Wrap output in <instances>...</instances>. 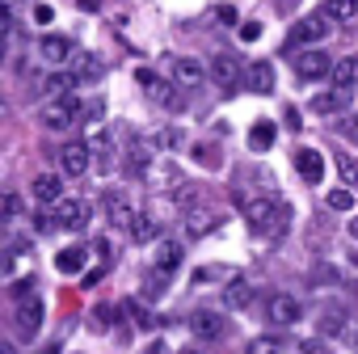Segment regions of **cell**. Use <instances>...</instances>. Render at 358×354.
Segmentation results:
<instances>
[{
    "label": "cell",
    "instance_id": "cell-1",
    "mask_svg": "<svg viewBox=\"0 0 358 354\" xmlns=\"http://www.w3.org/2000/svg\"><path fill=\"white\" fill-rule=\"evenodd\" d=\"M245 224L257 236H278L291 224V203H282L278 194H253L245 199Z\"/></svg>",
    "mask_w": 358,
    "mask_h": 354
},
{
    "label": "cell",
    "instance_id": "cell-2",
    "mask_svg": "<svg viewBox=\"0 0 358 354\" xmlns=\"http://www.w3.org/2000/svg\"><path fill=\"white\" fill-rule=\"evenodd\" d=\"M89 203L76 199V194H64L55 207H43V224H55V228H68V232H80L89 228Z\"/></svg>",
    "mask_w": 358,
    "mask_h": 354
},
{
    "label": "cell",
    "instance_id": "cell-3",
    "mask_svg": "<svg viewBox=\"0 0 358 354\" xmlns=\"http://www.w3.org/2000/svg\"><path fill=\"white\" fill-rule=\"evenodd\" d=\"M329 34H333V22H329L324 13H312V17H303V22H295V26L287 30V47H291V51H295V47H320Z\"/></svg>",
    "mask_w": 358,
    "mask_h": 354
},
{
    "label": "cell",
    "instance_id": "cell-4",
    "mask_svg": "<svg viewBox=\"0 0 358 354\" xmlns=\"http://www.w3.org/2000/svg\"><path fill=\"white\" fill-rule=\"evenodd\" d=\"M135 80H139V85L152 93V101H156L160 110H169V114H177V110L186 106V101H182V89H177V85H164L152 68H139V72H135Z\"/></svg>",
    "mask_w": 358,
    "mask_h": 354
},
{
    "label": "cell",
    "instance_id": "cell-5",
    "mask_svg": "<svg viewBox=\"0 0 358 354\" xmlns=\"http://www.w3.org/2000/svg\"><path fill=\"white\" fill-rule=\"evenodd\" d=\"M38 118H43V127H51V131H68V127L80 122V97H55V101H47V106L38 110Z\"/></svg>",
    "mask_w": 358,
    "mask_h": 354
},
{
    "label": "cell",
    "instance_id": "cell-6",
    "mask_svg": "<svg viewBox=\"0 0 358 354\" xmlns=\"http://www.w3.org/2000/svg\"><path fill=\"white\" fill-rule=\"evenodd\" d=\"M106 215H110V224H114L118 232H131L143 211L135 207V199H131L127 190H110V194H106Z\"/></svg>",
    "mask_w": 358,
    "mask_h": 354
},
{
    "label": "cell",
    "instance_id": "cell-7",
    "mask_svg": "<svg viewBox=\"0 0 358 354\" xmlns=\"http://www.w3.org/2000/svg\"><path fill=\"white\" fill-rule=\"evenodd\" d=\"M43 320H47V304H43V295H26V299H17V337H38V329H43Z\"/></svg>",
    "mask_w": 358,
    "mask_h": 354
},
{
    "label": "cell",
    "instance_id": "cell-8",
    "mask_svg": "<svg viewBox=\"0 0 358 354\" xmlns=\"http://www.w3.org/2000/svg\"><path fill=\"white\" fill-rule=\"evenodd\" d=\"M220 211L215 207H203V203H194V207H182V228L194 236V241H203V236H211L215 228H220Z\"/></svg>",
    "mask_w": 358,
    "mask_h": 354
},
{
    "label": "cell",
    "instance_id": "cell-9",
    "mask_svg": "<svg viewBox=\"0 0 358 354\" xmlns=\"http://www.w3.org/2000/svg\"><path fill=\"white\" fill-rule=\"evenodd\" d=\"M169 76H173V85L182 93H194L207 80V68L199 59H190V55H177V59H169Z\"/></svg>",
    "mask_w": 358,
    "mask_h": 354
},
{
    "label": "cell",
    "instance_id": "cell-10",
    "mask_svg": "<svg viewBox=\"0 0 358 354\" xmlns=\"http://www.w3.org/2000/svg\"><path fill=\"white\" fill-rule=\"evenodd\" d=\"M190 333H194L199 341H224L228 320H224L215 308H194V312H190Z\"/></svg>",
    "mask_w": 358,
    "mask_h": 354
},
{
    "label": "cell",
    "instance_id": "cell-11",
    "mask_svg": "<svg viewBox=\"0 0 358 354\" xmlns=\"http://www.w3.org/2000/svg\"><path fill=\"white\" fill-rule=\"evenodd\" d=\"M329 72H333V59H329L320 47H308V51L295 55V76H299V80H320V76H329Z\"/></svg>",
    "mask_w": 358,
    "mask_h": 354
},
{
    "label": "cell",
    "instance_id": "cell-12",
    "mask_svg": "<svg viewBox=\"0 0 358 354\" xmlns=\"http://www.w3.org/2000/svg\"><path fill=\"white\" fill-rule=\"evenodd\" d=\"M59 164H64V177H85V173H89V164H93L89 143H85V139L64 143V148H59Z\"/></svg>",
    "mask_w": 358,
    "mask_h": 354
},
{
    "label": "cell",
    "instance_id": "cell-13",
    "mask_svg": "<svg viewBox=\"0 0 358 354\" xmlns=\"http://www.w3.org/2000/svg\"><path fill=\"white\" fill-rule=\"evenodd\" d=\"M299 299L295 295H282V291H274L270 299H266V316H270V325H295L299 320Z\"/></svg>",
    "mask_w": 358,
    "mask_h": 354
},
{
    "label": "cell",
    "instance_id": "cell-14",
    "mask_svg": "<svg viewBox=\"0 0 358 354\" xmlns=\"http://www.w3.org/2000/svg\"><path fill=\"white\" fill-rule=\"evenodd\" d=\"M30 194L38 207H55L64 199V182H59V173H38L34 182H30Z\"/></svg>",
    "mask_w": 358,
    "mask_h": 354
},
{
    "label": "cell",
    "instance_id": "cell-15",
    "mask_svg": "<svg viewBox=\"0 0 358 354\" xmlns=\"http://www.w3.org/2000/svg\"><path fill=\"white\" fill-rule=\"evenodd\" d=\"M182 262H186V249L177 245V241H160L156 245V257H152V266H156V274H164V278H173L177 270H182Z\"/></svg>",
    "mask_w": 358,
    "mask_h": 354
},
{
    "label": "cell",
    "instance_id": "cell-16",
    "mask_svg": "<svg viewBox=\"0 0 358 354\" xmlns=\"http://www.w3.org/2000/svg\"><path fill=\"white\" fill-rule=\"evenodd\" d=\"M38 55H43V64H51V68H64L68 59H76V47H72L68 38H55V34H47V38L38 43Z\"/></svg>",
    "mask_w": 358,
    "mask_h": 354
},
{
    "label": "cell",
    "instance_id": "cell-17",
    "mask_svg": "<svg viewBox=\"0 0 358 354\" xmlns=\"http://www.w3.org/2000/svg\"><path fill=\"white\" fill-rule=\"evenodd\" d=\"M207 76H211L220 89H236V85H241V64H236L232 55H215L211 68H207Z\"/></svg>",
    "mask_w": 358,
    "mask_h": 354
},
{
    "label": "cell",
    "instance_id": "cell-18",
    "mask_svg": "<svg viewBox=\"0 0 358 354\" xmlns=\"http://www.w3.org/2000/svg\"><path fill=\"white\" fill-rule=\"evenodd\" d=\"M245 85H249L257 97L274 93V64H270V59H257V64H249V68H245Z\"/></svg>",
    "mask_w": 358,
    "mask_h": 354
},
{
    "label": "cell",
    "instance_id": "cell-19",
    "mask_svg": "<svg viewBox=\"0 0 358 354\" xmlns=\"http://www.w3.org/2000/svg\"><path fill=\"white\" fill-rule=\"evenodd\" d=\"M308 106H312V114H337V118H341V114L350 110V93H345V89H324V93H316Z\"/></svg>",
    "mask_w": 358,
    "mask_h": 354
},
{
    "label": "cell",
    "instance_id": "cell-20",
    "mask_svg": "<svg viewBox=\"0 0 358 354\" xmlns=\"http://www.w3.org/2000/svg\"><path fill=\"white\" fill-rule=\"evenodd\" d=\"M295 169H299V177H303L308 186H316L320 177H324V156H320L316 148H299V152H295Z\"/></svg>",
    "mask_w": 358,
    "mask_h": 354
},
{
    "label": "cell",
    "instance_id": "cell-21",
    "mask_svg": "<svg viewBox=\"0 0 358 354\" xmlns=\"http://www.w3.org/2000/svg\"><path fill=\"white\" fill-rule=\"evenodd\" d=\"M43 93H47V101H55V97H72V93H76V76L64 72V68H51L47 80H43Z\"/></svg>",
    "mask_w": 358,
    "mask_h": 354
},
{
    "label": "cell",
    "instance_id": "cell-22",
    "mask_svg": "<svg viewBox=\"0 0 358 354\" xmlns=\"http://www.w3.org/2000/svg\"><path fill=\"white\" fill-rule=\"evenodd\" d=\"M333 89H358V55H345V59H333V72H329Z\"/></svg>",
    "mask_w": 358,
    "mask_h": 354
},
{
    "label": "cell",
    "instance_id": "cell-23",
    "mask_svg": "<svg viewBox=\"0 0 358 354\" xmlns=\"http://www.w3.org/2000/svg\"><path fill=\"white\" fill-rule=\"evenodd\" d=\"M220 299H224V308H232V312H241L249 299H253V287H249V278H228V287L220 291Z\"/></svg>",
    "mask_w": 358,
    "mask_h": 354
},
{
    "label": "cell",
    "instance_id": "cell-24",
    "mask_svg": "<svg viewBox=\"0 0 358 354\" xmlns=\"http://www.w3.org/2000/svg\"><path fill=\"white\" fill-rule=\"evenodd\" d=\"M333 26H354L358 22V0H324V9H320Z\"/></svg>",
    "mask_w": 358,
    "mask_h": 354
},
{
    "label": "cell",
    "instance_id": "cell-25",
    "mask_svg": "<svg viewBox=\"0 0 358 354\" xmlns=\"http://www.w3.org/2000/svg\"><path fill=\"white\" fill-rule=\"evenodd\" d=\"M85 262H89V249H85V245H68V249L55 253V270H59V274H80Z\"/></svg>",
    "mask_w": 358,
    "mask_h": 354
},
{
    "label": "cell",
    "instance_id": "cell-26",
    "mask_svg": "<svg viewBox=\"0 0 358 354\" xmlns=\"http://www.w3.org/2000/svg\"><path fill=\"white\" fill-rule=\"evenodd\" d=\"M316 333L320 337H345V312L337 304H329L320 316H316Z\"/></svg>",
    "mask_w": 358,
    "mask_h": 354
},
{
    "label": "cell",
    "instance_id": "cell-27",
    "mask_svg": "<svg viewBox=\"0 0 358 354\" xmlns=\"http://www.w3.org/2000/svg\"><path fill=\"white\" fill-rule=\"evenodd\" d=\"M68 72L76 76V85H93V80H97V76H101L106 68H101V59H97V55H80V59H76V64H72Z\"/></svg>",
    "mask_w": 358,
    "mask_h": 354
},
{
    "label": "cell",
    "instance_id": "cell-28",
    "mask_svg": "<svg viewBox=\"0 0 358 354\" xmlns=\"http://www.w3.org/2000/svg\"><path fill=\"white\" fill-rule=\"evenodd\" d=\"M26 257H30V249H26V245H9V249H0V278L17 274Z\"/></svg>",
    "mask_w": 358,
    "mask_h": 354
},
{
    "label": "cell",
    "instance_id": "cell-29",
    "mask_svg": "<svg viewBox=\"0 0 358 354\" xmlns=\"http://www.w3.org/2000/svg\"><path fill=\"white\" fill-rule=\"evenodd\" d=\"M274 139H278L274 122H253V131H249V148H253V152H270Z\"/></svg>",
    "mask_w": 358,
    "mask_h": 354
},
{
    "label": "cell",
    "instance_id": "cell-30",
    "mask_svg": "<svg viewBox=\"0 0 358 354\" xmlns=\"http://www.w3.org/2000/svg\"><path fill=\"white\" fill-rule=\"evenodd\" d=\"M245 354H287V341L274 337V333H262V337H253V341L245 346Z\"/></svg>",
    "mask_w": 358,
    "mask_h": 354
},
{
    "label": "cell",
    "instance_id": "cell-31",
    "mask_svg": "<svg viewBox=\"0 0 358 354\" xmlns=\"http://www.w3.org/2000/svg\"><path fill=\"white\" fill-rule=\"evenodd\" d=\"M122 312L135 320V329H139V333H148V329H152V312L143 308V299H122Z\"/></svg>",
    "mask_w": 358,
    "mask_h": 354
},
{
    "label": "cell",
    "instance_id": "cell-32",
    "mask_svg": "<svg viewBox=\"0 0 358 354\" xmlns=\"http://www.w3.org/2000/svg\"><path fill=\"white\" fill-rule=\"evenodd\" d=\"M148 164H152V143L148 139H131V169L148 173Z\"/></svg>",
    "mask_w": 358,
    "mask_h": 354
},
{
    "label": "cell",
    "instance_id": "cell-33",
    "mask_svg": "<svg viewBox=\"0 0 358 354\" xmlns=\"http://www.w3.org/2000/svg\"><path fill=\"white\" fill-rule=\"evenodd\" d=\"M333 131H337L345 143H354V148H358V114H341V118L333 122Z\"/></svg>",
    "mask_w": 358,
    "mask_h": 354
},
{
    "label": "cell",
    "instance_id": "cell-34",
    "mask_svg": "<svg viewBox=\"0 0 358 354\" xmlns=\"http://www.w3.org/2000/svg\"><path fill=\"white\" fill-rule=\"evenodd\" d=\"M329 207L333 211H354V190H345V186L329 190Z\"/></svg>",
    "mask_w": 358,
    "mask_h": 354
},
{
    "label": "cell",
    "instance_id": "cell-35",
    "mask_svg": "<svg viewBox=\"0 0 358 354\" xmlns=\"http://www.w3.org/2000/svg\"><path fill=\"white\" fill-rule=\"evenodd\" d=\"M152 236H156V224H152L148 215H139V220H135V228H131V241H135V245H148Z\"/></svg>",
    "mask_w": 358,
    "mask_h": 354
},
{
    "label": "cell",
    "instance_id": "cell-36",
    "mask_svg": "<svg viewBox=\"0 0 358 354\" xmlns=\"http://www.w3.org/2000/svg\"><path fill=\"white\" fill-rule=\"evenodd\" d=\"M190 152H194V160H199V164H207V169H220V152H215L211 143H194Z\"/></svg>",
    "mask_w": 358,
    "mask_h": 354
},
{
    "label": "cell",
    "instance_id": "cell-37",
    "mask_svg": "<svg viewBox=\"0 0 358 354\" xmlns=\"http://www.w3.org/2000/svg\"><path fill=\"white\" fill-rule=\"evenodd\" d=\"M9 38H13V17H9V9H0V59L9 55Z\"/></svg>",
    "mask_w": 358,
    "mask_h": 354
},
{
    "label": "cell",
    "instance_id": "cell-38",
    "mask_svg": "<svg viewBox=\"0 0 358 354\" xmlns=\"http://www.w3.org/2000/svg\"><path fill=\"white\" fill-rule=\"evenodd\" d=\"M341 182L345 190H358V160H341Z\"/></svg>",
    "mask_w": 358,
    "mask_h": 354
},
{
    "label": "cell",
    "instance_id": "cell-39",
    "mask_svg": "<svg viewBox=\"0 0 358 354\" xmlns=\"http://www.w3.org/2000/svg\"><path fill=\"white\" fill-rule=\"evenodd\" d=\"M241 38L245 43H257L262 38V22H241Z\"/></svg>",
    "mask_w": 358,
    "mask_h": 354
},
{
    "label": "cell",
    "instance_id": "cell-40",
    "mask_svg": "<svg viewBox=\"0 0 358 354\" xmlns=\"http://www.w3.org/2000/svg\"><path fill=\"white\" fill-rule=\"evenodd\" d=\"M51 17H55L51 5H38V9H34V22H38V26H51Z\"/></svg>",
    "mask_w": 358,
    "mask_h": 354
},
{
    "label": "cell",
    "instance_id": "cell-41",
    "mask_svg": "<svg viewBox=\"0 0 358 354\" xmlns=\"http://www.w3.org/2000/svg\"><path fill=\"white\" fill-rule=\"evenodd\" d=\"M299 350H303V354H324V337H308Z\"/></svg>",
    "mask_w": 358,
    "mask_h": 354
},
{
    "label": "cell",
    "instance_id": "cell-42",
    "mask_svg": "<svg viewBox=\"0 0 358 354\" xmlns=\"http://www.w3.org/2000/svg\"><path fill=\"white\" fill-rule=\"evenodd\" d=\"M282 122H287L291 131H299V110H287V114H282Z\"/></svg>",
    "mask_w": 358,
    "mask_h": 354
},
{
    "label": "cell",
    "instance_id": "cell-43",
    "mask_svg": "<svg viewBox=\"0 0 358 354\" xmlns=\"http://www.w3.org/2000/svg\"><path fill=\"white\" fill-rule=\"evenodd\" d=\"M274 5H278V13H287V9H295V5H299V0H274Z\"/></svg>",
    "mask_w": 358,
    "mask_h": 354
},
{
    "label": "cell",
    "instance_id": "cell-44",
    "mask_svg": "<svg viewBox=\"0 0 358 354\" xmlns=\"http://www.w3.org/2000/svg\"><path fill=\"white\" fill-rule=\"evenodd\" d=\"M345 232H350V241H358V215L350 220V228H345Z\"/></svg>",
    "mask_w": 358,
    "mask_h": 354
},
{
    "label": "cell",
    "instance_id": "cell-45",
    "mask_svg": "<svg viewBox=\"0 0 358 354\" xmlns=\"http://www.w3.org/2000/svg\"><path fill=\"white\" fill-rule=\"evenodd\" d=\"M0 354H17V346L13 341H0Z\"/></svg>",
    "mask_w": 358,
    "mask_h": 354
},
{
    "label": "cell",
    "instance_id": "cell-46",
    "mask_svg": "<svg viewBox=\"0 0 358 354\" xmlns=\"http://www.w3.org/2000/svg\"><path fill=\"white\" fill-rule=\"evenodd\" d=\"M0 215H5V194H0Z\"/></svg>",
    "mask_w": 358,
    "mask_h": 354
},
{
    "label": "cell",
    "instance_id": "cell-47",
    "mask_svg": "<svg viewBox=\"0 0 358 354\" xmlns=\"http://www.w3.org/2000/svg\"><path fill=\"white\" fill-rule=\"evenodd\" d=\"M182 354H203V350H182Z\"/></svg>",
    "mask_w": 358,
    "mask_h": 354
}]
</instances>
